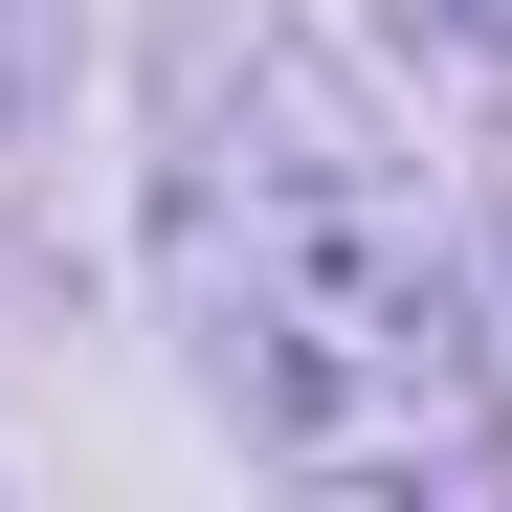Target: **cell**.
<instances>
[{
  "label": "cell",
  "instance_id": "1",
  "mask_svg": "<svg viewBox=\"0 0 512 512\" xmlns=\"http://www.w3.org/2000/svg\"><path fill=\"white\" fill-rule=\"evenodd\" d=\"M156 245H179V334L290 468H490L468 401V290L423 179L357 134L312 45H201L179 156H156Z\"/></svg>",
  "mask_w": 512,
  "mask_h": 512
}]
</instances>
